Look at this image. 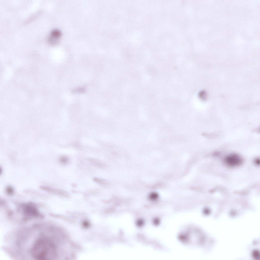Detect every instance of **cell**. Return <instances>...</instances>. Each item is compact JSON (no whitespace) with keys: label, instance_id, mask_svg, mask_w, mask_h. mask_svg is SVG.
<instances>
[{"label":"cell","instance_id":"6da1fadb","mask_svg":"<svg viewBox=\"0 0 260 260\" xmlns=\"http://www.w3.org/2000/svg\"><path fill=\"white\" fill-rule=\"evenodd\" d=\"M31 252L33 258L39 260H52L57 256L56 248L54 244L45 238L39 239L35 242Z\"/></svg>","mask_w":260,"mask_h":260},{"label":"cell","instance_id":"7a4b0ae2","mask_svg":"<svg viewBox=\"0 0 260 260\" xmlns=\"http://www.w3.org/2000/svg\"><path fill=\"white\" fill-rule=\"evenodd\" d=\"M22 213L25 218L30 219L42 217V215L37 207L34 205L26 204L24 205L22 208Z\"/></svg>","mask_w":260,"mask_h":260},{"label":"cell","instance_id":"3957f363","mask_svg":"<svg viewBox=\"0 0 260 260\" xmlns=\"http://www.w3.org/2000/svg\"><path fill=\"white\" fill-rule=\"evenodd\" d=\"M224 161L227 165L232 167L238 166L243 162L241 157L235 154H232L228 155L225 157Z\"/></svg>","mask_w":260,"mask_h":260},{"label":"cell","instance_id":"277c9868","mask_svg":"<svg viewBox=\"0 0 260 260\" xmlns=\"http://www.w3.org/2000/svg\"><path fill=\"white\" fill-rule=\"evenodd\" d=\"M51 36L58 38L61 36V31L57 29H54L51 31Z\"/></svg>","mask_w":260,"mask_h":260},{"label":"cell","instance_id":"5b68a950","mask_svg":"<svg viewBox=\"0 0 260 260\" xmlns=\"http://www.w3.org/2000/svg\"><path fill=\"white\" fill-rule=\"evenodd\" d=\"M159 197V195L156 192H153L150 194L149 198L151 200H153L157 199Z\"/></svg>","mask_w":260,"mask_h":260},{"label":"cell","instance_id":"8992f818","mask_svg":"<svg viewBox=\"0 0 260 260\" xmlns=\"http://www.w3.org/2000/svg\"><path fill=\"white\" fill-rule=\"evenodd\" d=\"M61 162L63 164H66L68 163V157L63 156L61 157L60 159Z\"/></svg>","mask_w":260,"mask_h":260},{"label":"cell","instance_id":"52a82bcc","mask_svg":"<svg viewBox=\"0 0 260 260\" xmlns=\"http://www.w3.org/2000/svg\"><path fill=\"white\" fill-rule=\"evenodd\" d=\"M6 192L8 194H13V189L11 187H9L7 188L6 189Z\"/></svg>","mask_w":260,"mask_h":260}]
</instances>
